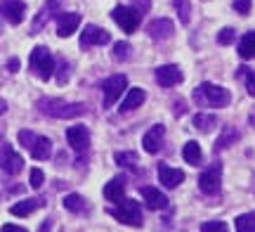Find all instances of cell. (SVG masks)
Instances as JSON below:
<instances>
[{
	"mask_svg": "<svg viewBox=\"0 0 255 232\" xmlns=\"http://www.w3.org/2000/svg\"><path fill=\"white\" fill-rule=\"evenodd\" d=\"M38 109L52 119H76L85 114V104L81 102H64V100H55V97H43L38 100Z\"/></svg>",
	"mask_w": 255,
	"mask_h": 232,
	"instance_id": "6da1fadb",
	"label": "cell"
},
{
	"mask_svg": "<svg viewBox=\"0 0 255 232\" xmlns=\"http://www.w3.org/2000/svg\"><path fill=\"white\" fill-rule=\"evenodd\" d=\"M194 102L199 107H227L232 102V95H229L227 88L215 83H201L196 90H194Z\"/></svg>",
	"mask_w": 255,
	"mask_h": 232,
	"instance_id": "7a4b0ae2",
	"label": "cell"
},
{
	"mask_svg": "<svg viewBox=\"0 0 255 232\" xmlns=\"http://www.w3.org/2000/svg\"><path fill=\"white\" fill-rule=\"evenodd\" d=\"M111 216L123 225H130V228H142L144 218H142V206L137 204L135 199H119L116 202V209H111Z\"/></svg>",
	"mask_w": 255,
	"mask_h": 232,
	"instance_id": "3957f363",
	"label": "cell"
},
{
	"mask_svg": "<svg viewBox=\"0 0 255 232\" xmlns=\"http://www.w3.org/2000/svg\"><path fill=\"white\" fill-rule=\"evenodd\" d=\"M28 64H31V71H33L40 81H50V78H52L55 59H52V52H50L45 45L33 47V52L28 57Z\"/></svg>",
	"mask_w": 255,
	"mask_h": 232,
	"instance_id": "277c9868",
	"label": "cell"
},
{
	"mask_svg": "<svg viewBox=\"0 0 255 232\" xmlns=\"http://www.w3.org/2000/svg\"><path fill=\"white\" fill-rule=\"evenodd\" d=\"M128 88V76L123 74H114L109 76L104 83H102V93H104V109H109L121 100V95L126 93Z\"/></svg>",
	"mask_w": 255,
	"mask_h": 232,
	"instance_id": "5b68a950",
	"label": "cell"
},
{
	"mask_svg": "<svg viewBox=\"0 0 255 232\" xmlns=\"http://www.w3.org/2000/svg\"><path fill=\"white\" fill-rule=\"evenodd\" d=\"M220 185H222V164H210L206 171H201V176H199V187H201V192L203 195H218L220 192Z\"/></svg>",
	"mask_w": 255,
	"mask_h": 232,
	"instance_id": "8992f818",
	"label": "cell"
},
{
	"mask_svg": "<svg viewBox=\"0 0 255 232\" xmlns=\"http://www.w3.org/2000/svg\"><path fill=\"white\" fill-rule=\"evenodd\" d=\"M21 168H24L21 154H17L14 147L5 142V145L0 147V171L7 173V176H17V173H21Z\"/></svg>",
	"mask_w": 255,
	"mask_h": 232,
	"instance_id": "52a82bcc",
	"label": "cell"
},
{
	"mask_svg": "<svg viewBox=\"0 0 255 232\" xmlns=\"http://www.w3.org/2000/svg\"><path fill=\"white\" fill-rule=\"evenodd\" d=\"M111 17H114V21H116V24H119L126 33H135L137 26H139V19H142V14H139V12H135L132 7L119 5V7H114Z\"/></svg>",
	"mask_w": 255,
	"mask_h": 232,
	"instance_id": "ba28073f",
	"label": "cell"
},
{
	"mask_svg": "<svg viewBox=\"0 0 255 232\" xmlns=\"http://www.w3.org/2000/svg\"><path fill=\"white\" fill-rule=\"evenodd\" d=\"M111 40V33L107 28H100L95 26V24H88V26L83 28L81 33V45L83 47H92V45H107Z\"/></svg>",
	"mask_w": 255,
	"mask_h": 232,
	"instance_id": "9c48e42d",
	"label": "cell"
},
{
	"mask_svg": "<svg viewBox=\"0 0 255 232\" xmlns=\"http://www.w3.org/2000/svg\"><path fill=\"white\" fill-rule=\"evenodd\" d=\"M0 12L12 26H17V24L24 21L26 5H24V0H0Z\"/></svg>",
	"mask_w": 255,
	"mask_h": 232,
	"instance_id": "30bf717a",
	"label": "cell"
},
{
	"mask_svg": "<svg viewBox=\"0 0 255 232\" xmlns=\"http://www.w3.org/2000/svg\"><path fill=\"white\" fill-rule=\"evenodd\" d=\"M146 33H149L151 40H168V38H173V33H175V24L165 17L154 19V21L146 26Z\"/></svg>",
	"mask_w": 255,
	"mask_h": 232,
	"instance_id": "8fae6325",
	"label": "cell"
},
{
	"mask_svg": "<svg viewBox=\"0 0 255 232\" xmlns=\"http://www.w3.org/2000/svg\"><path fill=\"white\" fill-rule=\"evenodd\" d=\"M182 81V69L175 64H163L156 69V83L163 85V88H173Z\"/></svg>",
	"mask_w": 255,
	"mask_h": 232,
	"instance_id": "7c38bea8",
	"label": "cell"
},
{
	"mask_svg": "<svg viewBox=\"0 0 255 232\" xmlns=\"http://www.w3.org/2000/svg\"><path fill=\"white\" fill-rule=\"evenodd\" d=\"M66 140L76 152H85L90 147V130L85 126H71V128H66Z\"/></svg>",
	"mask_w": 255,
	"mask_h": 232,
	"instance_id": "4fadbf2b",
	"label": "cell"
},
{
	"mask_svg": "<svg viewBox=\"0 0 255 232\" xmlns=\"http://www.w3.org/2000/svg\"><path fill=\"white\" fill-rule=\"evenodd\" d=\"M163 135H165V126H163V123H156V126H151V128L144 133V138H142V147H144V152L156 154V152L161 149Z\"/></svg>",
	"mask_w": 255,
	"mask_h": 232,
	"instance_id": "5bb4252c",
	"label": "cell"
},
{
	"mask_svg": "<svg viewBox=\"0 0 255 232\" xmlns=\"http://www.w3.org/2000/svg\"><path fill=\"white\" fill-rule=\"evenodd\" d=\"M158 180H161L163 187L173 190V187H177L180 183H184V173L180 168L168 166V164H158Z\"/></svg>",
	"mask_w": 255,
	"mask_h": 232,
	"instance_id": "9a60e30c",
	"label": "cell"
},
{
	"mask_svg": "<svg viewBox=\"0 0 255 232\" xmlns=\"http://www.w3.org/2000/svg\"><path fill=\"white\" fill-rule=\"evenodd\" d=\"M78 24H81V14H78V12H66V14H59V19H57V36L69 38L71 33H76Z\"/></svg>",
	"mask_w": 255,
	"mask_h": 232,
	"instance_id": "2e32d148",
	"label": "cell"
},
{
	"mask_svg": "<svg viewBox=\"0 0 255 232\" xmlns=\"http://www.w3.org/2000/svg\"><path fill=\"white\" fill-rule=\"evenodd\" d=\"M139 195L144 199V204L151 209V211H161L168 206V197L161 192V190H156V187H139Z\"/></svg>",
	"mask_w": 255,
	"mask_h": 232,
	"instance_id": "e0dca14e",
	"label": "cell"
},
{
	"mask_svg": "<svg viewBox=\"0 0 255 232\" xmlns=\"http://www.w3.org/2000/svg\"><path fill=\"white\" fill-rule=\"evenodd\" d=\"M28 152H31V157L36 159V161H45L52 154V140L45 138V135H36V140L28 147Z\"/></svg>",
	"mask_w": 255,
	"mask_h": 232,
	"instance_id": "ac0fdd59",
	"label": "cell"
},
{
	"mask_svg": "<svg viewBox=\"0 0 255 232\" xmlns=\"http://www.w3.org/2000/svg\"><path fill=\"white\" fill-rule=\"evenodd\" d=\"M144 100H146V93L142 88H130L128 95L123 97V102H121V114H128V112H132V109H137V107H142Z\"/></svg>",
	"mask_w": 255,
	"mask_h": 232,
	"instance_id": "d6986e66",
	"label": "cell"
},
{
	"mask_svg": "<svg viewBox=\"0 0 255 232\" xmlns=\"http://www.w3.org/2000/svg\"><path fill=\"white\" fill-rule=\"evenodd\" d=\"M40 206H43L40 199H21V202H17V204L9 206V214L19 216V218H26V216H31L36 209H40Z\"/></svg>",
	"mask_w": 255,
	"mask_h": 232,
	"instance_id": "ffe728a7",
	"label": "cell"
},
{
	"mask_svg": "<svg viewBox=\"0 0 255 232\" xmlns=\"http://www.w3.org/2000/svg\"><path fill=\"white\" fill-rule=\"evenodd\" d=\"M104 197L109 199V202H119L126 197V178H114L109 180L107 185H104Z\"/></svg>",
	"mask_w": 255,
	"mask_h": 232,
	"instance_id": "44dd1931",
	"label": "cell"
},
{
	"mask_svg": "<svg viewBox=\"0 0 255 232\" xmlns=\"http://www.w3.org/2000/svg\"><path fill=\"white\" fill-rule=\"evenodd\" d=\"M59 7H62V2H59V0H50V2L45 5V7H43L40 12H38V17H36V21H33V26H31V31H33V33H38V31H40V28H43V26L47 24V19L52 17V12H57Z\"/></svg>",
	"mask_w": 255,
	"mask_h": 232,
	"instance_id": "7402d4cb",
	"label": "cell"
},
{
	"mask_svg": "<svg viewBox=\"0 0 255 232\" xmlns=\"http://www.w3.org/2000/svg\"><path fill=\"white\" fill-rule=\"evenodd\" d=\"M239 57L241 59H255V31H248L246 36L239 40Z\"/></svg>",
	"mask_w": 255,
	"mask_h": 232,
	"instance_id": "603a6c76",
	"label": "cell"
},
{
	"mask_svg": "<svg viewBox=\"0 0 255 232\" xmlns=\"http://www.w3.org/2000/svg\"><path fill=\"white\" fill-rule=\"evenodd\" d=\"M182 157L187 164H191V166H199V161L203 159V154H201V145L199 142H194V140H189L187 145L182 147Z\"/></svg>",
	"mask_w": 255,
	"mask_h": 232,
	"instance_id": "cb8c5ba5",
	"label": "cell"
},
{
	"mask_svg": "<svg viewBox=\"0 0 255 232\" xmlns=\"http://www.w3.org/2000/svg\"><path fill=\"white\" fill-rule=\"evenodd\" d=\"M64 209L71 211V214H85L88 206H85V199L81 195H66L64 197Z\"/></svg>",
	"mask_w": 255,
	"mask_h": 232,
	"instance_id": "d4e9b609",
	"label": "cell"
},
{
	"mask_svg": "<svg viewBox=\"0 0 255 232\" xmlns=\"http://www.w3.org/2000/svg\"><path fill=\"white\" fill-rule=\"evenodd\" d=\"M194 126L199 130H203V133H208V130H213L218 126V116L215 114H196L194 116Z\"/></svg>",
	"mask_w": 255,
	"mask_h": 232,
	"instance_id": "484cf974",
	"label": "cell"
},
{
	"mask_svg": "<svg viewBox=\"0 0 255 232\" xmlns=\"http://www.w3.org/2000/svg\"><path fill=\"white\" fill-rule=\"evenodd\" d=\"M237 140H239V130H234V128H225V130H222V135L218 138V142H215V154H218L220 149H225L227 145L237 142Z\"/></svg>",
	"mask_w": 255,
	"mask_h": 232,
	"instance_id": "4316f807",
	"label": "cell"
},
{
	"mask_svg": "<svg viewBox=\"0 0 255 232\" xmlns=\"http://www.w3.org/2000/svg\"><path fill=\"white\" fill-rule=\"evenodd\" d=\"M237 230L239 232H255V211L239 216L237 218Z\"/></svg>",
	"mask_w": 255,
	"mask_h": 232,
	"instance_id": "83f0119b",
	"label": "cell"
},
{
	"mask_svg": "<svg viewBox=\"0 0 255 232\" xmlns=\"http://www.w3.org/2000/svg\"><path fill=\"white\" fill-rule=\"evenodd\" d=\"M114 161L123 168H135L137 166V154L135 152H116V154H114Z\"/></svg>",
	"mask_w": 255,
	"mask_h": 232,
	"instance_id": "f1b7e54d",
	"label": "cell"
},
{
	"mask_svg": "<svg viewBox=\"0 0 255 232\" xmlns=\"http://www.w3.org/2000/svg\"><path fill=\"white\" fill-rule=\"evenodd\" d=\"M130 52H132V47H130V43H126V40H119L116 45H114V59L116 62H128L130 59Z\"/></svg>",
	"mask_w": 255,
	"mask_h": 232,
	"instance_id": "f546056e",
	"label": "cell"
},
{
	"mask_svg": "<svg viewBox=\"0 0 255 232\" xmlns=\"http://www.w3.org/2000/svg\"><path fill=\"white\" fill-rule=\"evenodd\" d=\"M173 7L177 9L180 21H182V24H189V19H191V2L189 0H173Z\"/></svg>",
	"mask_w": 255,
	"mask_h": 232,
	"instance_id": "4dcf8cb0",
	"label": "cell"
},
{
	"mask_svg": "<svg viewBox=\"0 0 255 232\" xmlns=\"http://www.w3.org/2000/svg\"><path fill=\"white\" fill-rule=\"evenodd\" d=\"M69 69H71V66H69L66 59H59V62H57V83L59 85H66V81H69Z\"/></svg>",
	"mask_w": 255,
	"mask_h": 232,
	"instance_id": "1f68e13d",
	"label": "cell"
},
{
	"mask_svg": "<svg viewBox=\"0 0 255 232\" xmlns=\"http://www.w3.org/2000/svg\"><path fill=\"white\" fill-rule=\"evenodd\" d=\"M234 40H237V31H234V28L227 26V28H222V31L218 33V43H220V45H232Z\"/></svg>",
	"mask_w": 255,
	"mask_h": 232,
	"instance_id": "d6a6232c",
	"label": "cell"
},
{
	"mask_svg": "<svg viewBox=\"0 0 255 232\" xmlns=\"http://www.w3.org/2000/svg\"><path fill=\"white\" fill-rule=\"evenodd\" d=\"M201 232H227V223L222 221H208L201 225Z\"/></svg>",
	"mask_w": 255,
	"mask_h": 232,
	"instance_id": "836d02e7",
	"label": "cell"
},
{
	"mask_svg": "<svg viewBox=\"0 0 255 232\" xmlns=\"http://www.w3.org/2000/svg\"><path fill=\"white\" fill-rule=\"evenodd\" d=\"M43 183H45L43 171H40V168H33V171H31V187H33V190H40V187H43Z\"/></svg>",
	"mask_w": 255,
	"mask_h": 232,
	"instance_id": "e575fe53",
	"label": "cell"
},
{
	"mask_svg": "<svg viewBox=\"0 0 255 232\" xmlns=\"http://www.w3.org/2000/svg\"><path fill=\"white\" fill-rule=\"evenodd\" d=\"M19 142H21V147H31L33 145V140H36V133H31V130H19Z\"/></svg>",
	"mask_w": 255,
	"mask_h": 232,
	"instance_id": "d590c367",
	"label": "cell"
},
{
	"mask_svg": "<svg viewBox=\"0 0 255 232\" xmlns=\"http://www.w3.org/2000/svg\"><path fill=\"white\" fill-rule=\"evenodd\" d=\"M232 7L237 9L239 14H248L251 7H253V0H234V2H232Z\"/></svg>",
	"mask_w": 255,
	"mask_h": 232,
	"instance_id": "8d00e7d4",
	"label": "cell"
},
{
	"mask_svg": "<svg viewBox=\"0 0 255 232\" xmlns=\"http://www.w3.org/2000/svg\"><path fill=\"white\" fill-rule=\"evenodd\" d=\"M244 76H246V90L251 97H255V71H251V69H246L244 71Z\"/></svg>",
	"mask_w": 255,
	"mask_h": 232,
	"instance_id": "74e56055",
	"label": "cell"
},
{
	"mask_svg": "<svg viewBox=\"0 0 255 232\" xmlns=\"http://www.w3.org/2000/svg\"><path fill=\"white\" fill-rule=\"evenodd\" d=\"M130 7L135 9V12H139V14H146L149 7H151V0H132V5H130Z\"/></svg>",
	"mask_w": 255,
	"mask_h": 232,
	"instance_id": "f35d334b",
	"label": "cell"
},
{
	"mask_svg": "<svg viewBox=\"0 0 255 232\" xmlns=\"http://www.w3.org/2000/svg\"><path fill=\"white\" fill-rule=\"evenodd\" d=\"M2 232H26V230L19 228V225H2Z\"/></svg>",
	"mask_w": 255,
	"mask_h": 232,
	"instance_id": "ab89813d",
	"label": "cell"
},
{
	"mask_svg": "<svg viewBox=\"0 0 255 232\" xmlns=\"http://www.w3.org/2000/svg\"><path fill=\"white\" fill-rule=\"evenodd\" d=\"M184 112H187V104H184V102H175V114H177V116H182Z\"/></svg>",
	"mask_w": 255,
	"mask_h": 232,
	"instance_id": "60d3db41",
	"label": "cell"
},
{
	"mask_svg": "<svg viewBox=\"0 0 255 232\" xmlns=\"http://www.w3.org/2000/svg\"><path fill=\"white\" fill-rule=\"evenodd\" d=\"M7 69H9V71H12V74H14V71H17V69H19V59H14V57H12V59H9V62H7Z\"/></svg>",
	"mask_w": 255,
	"mask_h": 232,
	"instance_id": "b9f144b4",
	"label": "cell"
},
{
	"mask_svg": "<svg viewBox=\"0 0 255 232\" xmlns=\"http://www.w3.org/2000/svg\"><path fill=\"white\" fill-rule=\"evenodd\" d=\"M5 109H7V104H5V100H0V116L5 114Z\"/></svg>",
	"mask_w": 255,
	"mask_h": 232,
	"instance_id": "7bdbcfd3",
	"label": "cell"
}]
</instances>
